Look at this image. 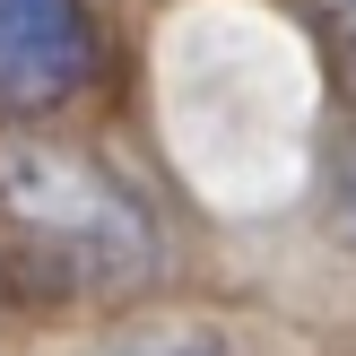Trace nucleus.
Returning a JSON list of instances; mask_svg holds the SVG:
<instances>
[{
	"mask_svg": "<svg viewBox=\"0 0 356 356\" xmlns=\"http://www.w3.org/2000/svg\"><path fill=\"white\" fill-rule=\"evenodd\" d=\"M313 17H322V35L348 52V70H356V0H313Z\"/></svg>",
	"mask_w": 356,
	"mask_h": 356,
	"instance_id": "20e7f679",
	"label": "nucleus"
},
{
	"mask_svg": "<svg viewBox=\"0 0 356 356\" xmlns=\"http://www.w3.org/2000/svg\"><path fill=\"white\" fill-rule=\"evenodd\" d=\"M0 270L52 305H113L165 270V226L131 174L70 139H0Z\"/></svg>",
	"mask_w": 356,
	"mask_h": 356,
	"instance_id": "f257e3e1",
	"label": "nucleus"
},
{
	"mask_svg": "<svg viewBox=\"0 0 356 356\" xmlns=\"http://www.w3.org/2000/svg\"><path fill=\"white\" fill-rule=\"evenodd\" d=\"M330 218H339V235L356 243V131L339 139V165H330Z\"/></svg>",
	"mask_w": 356,
	"mask_h": 356,
	"instance_id": "7ed1b4c3",
	"label": "nucleus"
},
{
	"mask_svg": "<svg viewBox=\"0 0 356 356\" xmlns=\"http://www.w3.org/2000/svg\"><path fill=\"white\" fill-rule=\"evenodd\" d=\"M96 79V26L79 0H0V122L70 104Z\"/></svg>",
	"mask_w": 356,
	"mask_h": 356,
	"instance_id": "f03ea898",
	"label": "nucleus"
}]
</instances>
